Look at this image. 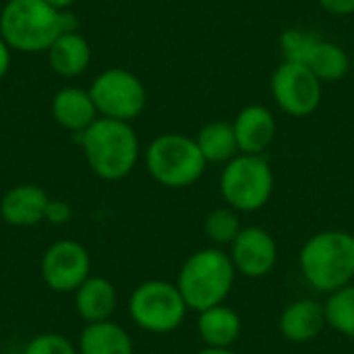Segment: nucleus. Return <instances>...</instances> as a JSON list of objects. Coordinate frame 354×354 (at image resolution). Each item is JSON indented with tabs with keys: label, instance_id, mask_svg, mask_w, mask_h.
I'll use <instances>...</instances> for the list:
<instances>
[{
	"label": "nucleus",
	"instance_id": "obj_19",
	"mask_svg": "<svg viewBox=\"0 0 354 354\" xmlns=\"http://www.w3.org/2000/svg\"><path fill=\"white\" fill-rule=\"evenodd\" d=\"M79 354H137L129 332L116 322L85 324L77 340Z\"/></svg>",
	"mask_w": 354,
	"mask_h": 354
},
{
	"label": "nucleus",
	"instance_id": "obj_13",
	"mask_svg": "<svg viewBox=\"0 0 354 354\" xmlns=\"http://www.w3.org/2000/svg\"><path fill=\"white\" fill-rule=\"evenodd\" d=\"M48 201L50 197L39 185H15L0 199V218L15 228L37 226L46 218Z\"/></svg>",
	"mask_w": 354,
	"mask_h": 354
},
{
	"label": "nucleus",
	"instance_id": "obj_2",
	"mask_svg": "<svg viewBox=\"0 0 354 354\" xmlns=\"http://www.w3.org/2000/svg\"><path fill=\"white\" fill-rule=\"evenodd\" d=\"M303 280L317 292L332 295L354 282V234L322 230L305 241L299 253Z\"/></svg>",
	"mask_w": 354,
	"mask_h": 354
},
{
	"label": "nucleus",
	"instance_id": "obj_25",
	"mask_svg": "<svg viewBox=\"0 0 354 354\" xmlns=\"http://www.w3.org/2000/svg\"><path fill=\"white\" fill-rule=\"evenodd\" d=\"M317 39L315 33L303 31V29H286L280 35V50L284 54V60L303 64L307 58V52L311 50L313 41Z\"/></svg>",
	"mask_w": 354,
	"mask_h": 354
},
{
	"label": "nucleus",
	"instance_id": "obj_12",
	"mask_svg": "<svg viewBox=\"0 0 354 354\" xmlns=\"http://www.w3.org/2000/svg\"><path fill=\"white\" fill-rule=\"evenodd\" d=\"M239 151L247 156H263L276 139V116L261 104L243 108L232 120Z\"/></svg>",
	"mask_w": 354,
	"mask_h": 354
},
{
	"label": "nucleus",
	"instance_id": "obj_6",
	"mask_svg": "<svg viewBox=\"0 0 354 354\" xmlns=\"http://www.w3.org/2000/svg\"><path fill=\"white\" fill-rule=\"evenodd\" d=\"M127 309L139 330L156 336L176 332L189 313L176 282L168 280H145L137 284L129 297Z\"/></svg>",
	"mask_w": 354,
	"mask_h": 354
},
{
	"label": "nucleus",
	"instance_id": "obj_4",
	"mask_svg": "<svg viewBox=\"0 0 354 354\" xmlns=\"http://www.w3.org/2000/svg\"><path fill=\"white\" fill-rule=\"evenodd\" d=\"M62 12L44 0H8L0 12V35L15 52H48L54 39L64 33Z\"/></svg>",
	"mask_w": 354,
	"mask_h": 354
},
{
	"label": "nucleus",
	"instance_id": "obj_1",
	"mask_svg": "<svg viewBox=\"0 0 354 354\" xmlns=\"http://www.w3.org/2000/svg\"><path fill=\"white\" fill-rule=\"evenodd\" d=\"M79 137L89 170L108 183L127 178L141 156V143L131 122L97 118Z\"/></svg>",
	"mask_w": 354,
	"mask_h": 354
},
{
	"label": "nucleus",
	"instance_id": "obj_16",
	"mask_svg": "<svg viewBox=\"0 0 354 354\" xmlns=\"http://www.w3.org/2000/svg\"><path fill=\"white\" fill-rule=\"evenodd\" d=\"M73 299L75 311L85 324L110 322L118 305L116 286L104 276H89L73 292Z\"/></svg>",
	"mask_w": 354,
	"mask_h": 354
},
{
	"label": "nucleus",
	"instance_id": "obj_17",
	"mask_svg": "<svg viewBox=\"0 0 354 354\" xmlns=\"http://www.w3.org/2000/svg\"><path fill=\"white\" fill-rule=\"evenodd\" d=\"M197 334L209 348H232L243 334V319L232 307L216 305L197 313Z\"/></svg>",
	"mask_w": 354,
	"mask_h": 354
},
{
	"label": "nucleus",
	"instance_id": "obj_11",
	"mask_svg": "<svg viewBox=\"0 0 354 354\" xmlns=\"http://www.w3.org/2000/svg\"><path fill=\"white\" fill-rule=\"evenodd\" d=\"M239 276L257 280L274 272L278 263V243L261 226H247L234 239L228 251Z\"/></svg>",
	"mask_w": 354,
	"mask_h": 354
},
{
	"label": "nucleus",
	"instance_id": "obj_8",
	"mask_svg": "<svg viewBox=\"0 0 354 354\" xmlns=\"http://www.w3.org/2000/svg\"><path fill=\"white\" fill-rule=\"evenodd\" d=\"M89 95L102 118L131 122L147 106V89L143 81L127 68L102 71L91 87Z\"/></svg>",
	"mask_w": 354,
	"mask_h": 354
},
{
	"label": "nucleus",
	"instance_id": "obj_28",
	"mask_svg": "<svg viewBox=\"0 0 354 354\" xmlns=\"http://www.w3.org/2000/svg\"><path fill=\"white\" fill-rule=\"evenodd\" d=\"M10 54H12V50H10V46L2 39V35H0V79L8 73V68H10Z\"/></svg>",
	"mask_w": 354,
	"mask_h": 354
},
{
	"label": "nucleus",
	"instance_id": "obj_14",
	"mask_svg": "<svg viewBox=\"0 0 354 354\" xmlns=\"http://www.w3.org/2000/svg\"><path fill=\"white\" fill-rule=\"evenodd\" d=\"M328 326L326 307L315 299H297L284 307L278 319V330L284 340L292 344H307L315 340Z\"/></svg>",
	"mask_w": 354,
	"mask_h": 354
},
{
	"label": "nucleus",
	"instance_id": "obj_24",
	"mask_svg": "<svg viewBox=\"0 0 354 354\" xmlns=\"http://www.w3.org/2000/svg\"><path fill=\"white\" fill-rule=\"evenodd\" d=\"M21 354H79L77 344L71 342L64 334L44 332L35 334L23 348Z\"/></svg>",
	"mask_w": 354,
	"mask_h": 354
},
{
	"label": "nucleus",
	"instance_id": "obj_20",
	"mask_svg": "<svg viewBox=\"0 0 354 354\" xmlns=\"http://www.w3.org/2000/svg\"><path fill=\"white\" fill-rule=\"evenodd\" d=\"M322 83L326 81H340L351 71V56L348 52L338 46L336 41L317 37L307 52V58L303 62Z\"/></svg>",
	"mask_w": 354,
	"mask_h": 354
},
{
	"label": "nucleus",
	"instance_id": "obj_5",
	"mask_svg": "<svg viewBox=\"0 0 354 354\" xmlns=\"http://www.w3.org/2000/svg\"><path fill=\"white\" fill-rule=\"evenodd\" d=\"M145 168L158 185L166 189H187L203 176L207 162L193 137L164 133L147 145Z\"/></svg>",
	"mask_w": 354,
	"mask_h": 354
},
{
	"label": "nucleus",
	"instance_id": "obj_10",
	"mask_svg": "<svg viewBox=\"0 0 354 354\" xmlns=\"http://www.w3.org/2000/svg\"><path fill=\"white\" fill-rule=\"evenodd\" d=\"M44 284L58 295H73L91 276L89 251L73 239L52 243L39 259Z\"/></svg>",
	"mask_w": 354,
	"mask_h": 354
},
{
	"label": "nucleus",
	"instance_id": "obj_22",
	"mask_svg": "<svg viewBox=\"0 0 354 354\" xmlns=\"http://www.w3.org/2000/svg\"><path fill=\"white\" fill-rule=\"evenodd\" d=\"M324 307L328 326L340 336L354 340V282L328 295Z\"/></svg>",
	"mask_w": 354,
	"mask_h": 354
},
{
	"label": "nucleus",
	"instance_id": "obj_26",
	"mask_svg": "<svg viewBox=\"0 0 354 354\" xmlns=\"http://www.w3.org/2000/svg\"><path fill=\"white\" fill-rule=\"evenodd\" d=\"M71 218H73V207L66 201H62V199H50L48 201L44 222H48L52 226H64L71 222Z\"/></svg>",
	"mask_w": 354,
	"mask_h": 354
},
{
	"label": "nucleus",
	"instance_id": "obj_27",
	"mask_svg": "<svg viewBox=\"0 0 354 354\" xmlns=\"http://www.w3.org/2000/svg\"><path fill=\"white\" fill-rule=\"evenodd\" d=\"M317 4L336 17H348L354 15V0H317Z\"/></svg>",
	"mask_w": 354,
	"mask_h": 354
},
{
	"label": "nucleus",
	"instance_id": "obj_30",
	"mask_svg": "<svg viewBox=\"0 0 354 354\" xmlns=\"http://www.w3.org/2000/svg\"><path fill=\"white\" fill-rule=\"evenodd\" d=\"M197 354H236L232 348H209V346H205V348H201Z\"/></svg>",
	"mask_w": 354,
	"mask_h": 354
},
{
	"label": "nucleus",
	"instance_id": "obj_15",
	"mask_svg": "<svg viewBox=\"0 0 354 354\" xmlns=\"http://www.w3.org/2000/svg\"><path fill=\"white\" fill-rule=\"evenodd\" d=\"M50 110L56 124L75 135H81L100 118L97 108L89 95V89H81V87L58 89L52 97Z\"/></svg>",
	"mask_w": 354,
	"mask_h": 354
},
{
	"label": "nucleus",
	"instance_id": "obj_7",
	"mask_svg": "<svg viewBox=\"0 0 354 354\" xmlns=\"http://www.w3.org/2000/svg\"><path fill=\"white\" fill-rule=\"evenodd\" d=\"M220 195L239 214L259 212L274 195V170L266 156L239 153L224 164L220 174Z\"/></svg>",
	"mask_w": 354,
	"mask_h": 354
},
{
	"label": "nucleus",
	"instance_id": "obj_3",
	"mask_svg": "<svg viewBox=\"0 0 354 354\" xmlns=\"http://www.w3.org/2000/svg\"><path fill=\"white\" fill-rule=\"evenodd\" d=\"M236 276L239 274L228 251L220 247H205L185 259L176 276V286L189 311L201 313L226 303Z\"/></svg>",
	"mask_w": 354,
	"mask_h": 354
},
{
	"label": "nucleus",
	"instance_id": "obj_18",
	"mask_svg": "<svg viewBox=\"0 0 354 354\" xmlns=\"http://www.w3.org/2000/svg\"><path fill=\"white\" fill-rule=\"evenodd\" d=\"M46 54H48L50 68L64 79H73V77L83 75L91 62L89 41L79 31L60 33L54 39V44L48 48Z\"/></svg>",
	"mask_w": 354,
	"mask_h": 354
},
{
	"label": "nucleus",
	"instance_id": "obj_21",
	"mask_svg": "<svg viewBox=\"0 0 354 354\" xmlns=\"http://www.w3.org/2000/svg\"><path fill=\"white\" fill-rule=\"evenodd\" d=\"M195 141L207 164H228L241 153L234 127L232 122H226V120L207 122L205 127L199 129Z\"/></svg>",
	"mask_w": 354,
	"mask_h": 354
},
{
	"label": "nucleus",
	"instance_id": "obj_9",
	"mask_svg": "<svg viewBox=\"0 0 354 354\" xmlns=\"http://www.w3.org/2000/svg\"><path fill=\"white\" fill-rule=\"evenodd\" d=\"M322 85L324 83L305 64L288 60L274 71L270 81L276 106L292 118H307L322 106Z\"/></svg>",
	"mask_w": 354,
	"mask_h": 354
},
{
	"label": "nucleus",
	"instance_id": "obj_23",
	"mask_svg": "<svg viewBox=\"0 0 354 354\" xmlns=\"http://www.w3.org/2000/svg\"><path fill=\"white\" fill-rule=\"evenodd\" d=\"M243 228L245 226L241 224V214L228 205L212 209L203 220L205 236L214 243V247H220V249L230 247Z\"/></svg>",
	"mask_w": 354,
	"mask_h": 354
},
{
	"label": "nucleus",
	"instance_id": "obj_31",
	"mask_svg": "<svg viewBox=\"0 0 354 354\" xmlns=\"http://www.w3.org/2000/svg\"><path fill=\"white\" fill-rule=\"evenodd\" d=\"M139 354H151V353H139Z\"/></svg>",
	"mask_w": 354,
	"mask_h": 354
},
{
	"label": "nucleus",
	"instance_id": "obj_29",
	"mask_svg": "<svg viewBox=\"0 0 354 354\" xmlns=\"http://www.w3.org/2000/svg\"><path fill=\"white\" fill-rule=\"evenodd\" d=\"M44 2H46V4H50L52 8H56V10H60V12H62V10H68L77 0H44Z\"/></svg>",
	"mask_w": 354,
	"mask_h": 354
}]
</instances>
